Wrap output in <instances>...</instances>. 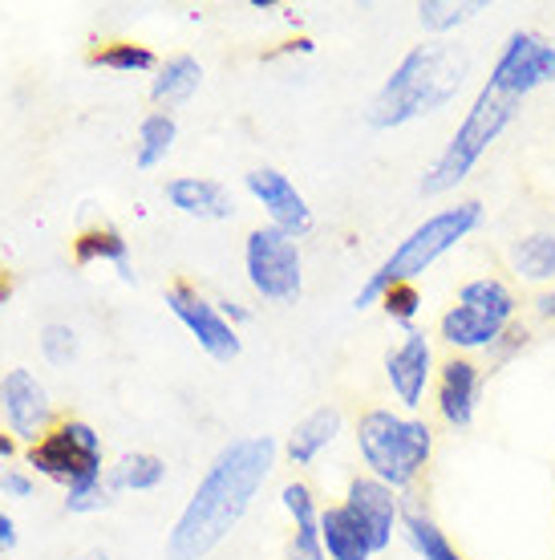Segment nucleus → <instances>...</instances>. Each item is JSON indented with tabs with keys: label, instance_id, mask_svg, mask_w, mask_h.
Returning <instances> with one entry per match:
<instances>
[{
	"label": "nucleus",
	"instance_id": "obj_1",
	"mask_svg": "<svg viewBox=\"0 0 555 560\" xmlns=\"http://www.w3.org/2000/svg\"><path fill=\"white\" fill-rule=\"evenodd\" d=\"M276 463L272 434H244L211 459L194 495L179 512L167 536V560H203L232 536L239 520L248 516L251 500L264 491Z\"/></svg>",
	"mask_w": 555,
	"mask_h": 560
},
{
	"label": "nucleus",
	"instance_id": "obj_2",
	"mask_svg": "<svg viewBox=\"0 0 555 560\" xmlns=\"http://www.w3.org/2000/svg\"><path fill=\"white\" fill-rule=\"evenodd\" d=\"M471 78V57L462 45H454L450 37H434L426 45H414L410 54L393 66L381 90L369 102V127L393 130L405 122H417L426 114H438L442 106L462 94V85Z\"/></svg>",
	"mask_w": 555,
	"mask_h": 560
},
{
	"label": "nucleus",
	"instance_id": "obj_3",
	"mask_svg": "<svg viewBox=\"0 0 555 560\" xmlns=\"http://www.w3.org/2000/svg\"><path fill=\"white\" fill-rule=\"evenodd\" d=\"M479 224H483V203H479V199H462L454 208H438L434 215H426V220L374 268V277L362 284V293H357L353 305L357 308L381 305V296H386L393 284H414V280L422 277L426 268L438 265L450 248H459Z\"/></svg>",
	"mask_w": 555,
	"mask_h": 560
},
{
	"label": "nucleus",
	"instance_id": "obj_4",
	"mask_svg": "<svg viewBox=\"0 0 555 560\" xmlns=\"http://www.w3.org/2000/svg\"><path fill=\"white\" fill-rule=\"evenodd\" d=\"M357 451H362L369 476L381 479L393 491H405L414 488L417 476L430 467L434 431L426 419L374 407L357 419Z\"/></svg>",
	"mask_w": 555,
	"mask_h": 560
},
{
	"label": "nucleus",
	"instance_id": "obj_5",
	"mask_svg": "<svg viewBox=\"0 0 555 560\" xmlns=\"http://www.w3.org/2000/svg\"><path fill=\"white\" fill-rule=\"evenodd\" d=\"M515 110H519V102L503 98V94L483 85L479 98L471 102L467 118L459 122V130L442 147V154L422 175V196H446V191H454L479 167V159L503 139V130L515 122Z\"/></svg>",
	"mask_w": 555,
	"mask_h": 560
},
{
	"label": "nucleus",
	"instance_id": "obj_6",
	"mask_svg": "<svg viewBox=\"0 0 555 560\" xmlns=\"http://www.w3.org/2000/svg\"><path fill=\"white\" fill-rule=\"evenodd\" d=\"M244 272L256 296H264L272 305H288L305 289V256L300 240L264 224L248 232L244 240Z\"/></svg>",
	"mask_w": 555,
	"mask_h": 560
},
{
	"label": "nucleus",
	"instance_id": "obj_7",
	"mask_svg": "<svg viewBox=\"0 0 555 560\" xmlns=\"http://www.w3.org/2000/svg\"><path fill=\"white\" fill-rule=\"evenodd\" d=\"M28 467L37 476L61 483V488H73V483H85V479H102L106 476V467H102V434L82 419L57 422L42 443L28 447Z\"/></svg>",
	"mask_w": 555,
	"mask_h": 560
},
{
	"label": "nucleus",
	"instance_id": "obj_8",
	"mask_svg": "<svg viewBox=\"0 0 555 560\" xmlns=\"http://www.w3.org/2000/svg\"><path fill=\"white\" fill-rule=\"evenodd\" d=\"M547 82H555V45L535 28H515L503 45L499 61L491 66L486 90H495L511 102H523Z\"/></svg>",
	"mask_w": 555,
	"mask_h": 560
},
{
	"label": "nucleus",
	"instance_id": "obj_9",
	"mask_svg": "<svg viewBox=\"0 0 555 560\" xmlns=\"http://www.w3.org/2000/svg\"><path fill=\"white\" fill-rule=\"evenodd\" d=\"M167 308L179 317V325L199 341V350L208 353V358H215V362H236L239 358L244 346H239L236 325L227 322L220 313V305L208 301L199 289H191V284H170Z\"/></svg>",
	"mask_w": 555,
	"mask_h": 560
},
{
	"label": "nucleus",
	"instance_id": "obj_10",
	"mask_svg": "<svg viewBox=\"0 0 555 560\" xmlns=\"http://www.w3.org/2000/svg\"><path fill=\"white\" fill-rule=\"evenodd\" d=\"M0 415L9 422V434H16L21 443H42L45 434L54 431V402L33 370H9L0 378Z\"/></svg>",
	"mask_w": 555,
	"mask_h": 560
},
{
	"label": "nucleus",
	"instance_id": "obj_11",
	"mask_svg": "<svg viewBox=\"0 0 555 560\" xmlns=\"http://www.w3.org/2000/svg\"><path fill=\"white\" fill-rule=\"evenodd\" d=\"M244 187H248V196L268 211V224L280 228V232H288V236H308L312 232V208H308V199L300 196V187L276 167H256L244 175Z\"/></svg>",
	"mask_w": 555,
	"mask_h": 560
},
{
	"label": "nucleus",
	"instance_id": "obj_12",
	"mask_svg": "<svg viewBox=\"0 0 555 560\" xmlns=\"http://www.w3.org/2000/svg\"><path fill=\"white\" fill-rule=\"evenodd\" d=\"M434 374H438L434 346L422 329H410V334L402 337V346H393V350L386 353V382H389V390H393V398H398L405 410L422 407L426 386L434 382Z\"/></svg>",
	"mask_w": 555,
	"mask_h": 560
},
{
	"label": "nucleus",
	"instance_id": "obj_13",
	"mask_svg": "<svg viewBox=\"0 0 555 560\" xmlns=\"http://www.w3.org/2000/svg\"><path fill=\"white\" fill-rule=\"evenodd\" d=\"M341 504L362 520L365 533L374 536L377 552H386V548L393 545V533H398V524H402V500H398V491L386 488V483L374 476H357V479H349Z\"/></svg>",
	"mask_w": 555,
	"mask_h": 560
},
{
	"label": "nucleus",
	"instance_id": "obj_14",
	"mask_svg": "<svg viewBox=\"0 0 555 560\" xmlns=\"http://www.w3.org/2000/svg\"><path fill=\"white\" fill-rule=\"evenodd\" d=\"M479 390H483V370L471 358H450L438 365V415L446 427H471L479 410Z\"/></svg>",
	"mask_w": 555,
	"mask_h": 560
},
{
	"label": "nucleus",
	"instance_id": "obj_15",
	"mask_svg": "<svg viewBox=\"0 0 555 560\" xmlns=\"http://www.w3.org/2000/svg\"><path fill=\"white\" fill-rule=\"evenodd\" d=\"M163 196L175 211L191 215V220H232L236 215V199L220 179L208 175H179L163 187Z\"/></svg>",
	"mask_w": 555,
	"mask_h": 560
},
{
	"label": "nucleus",
	"instance_id": "obj_16",
	"mask_svg": "<svg viewBox=\"0 0 555 560\" xmlns=\"http://www.w3.org/2000/svg\"><path fill=\"white\" fill-rule=\"evenodd\" d=\"M280 504L292 516V545L288 560H324V545H320V508L317 495L308 483L292 479L280 488Z\"/></svg>",
	"mask_w": 555,
	"mask_h": 560
},
{
	"label": "nucleus",
	"instance_id": "obj_17",
	"mask_svg": "<svg viewBox=\"0 0 555 560\" xmlns=\"http://www.w3.org/2000/svg\"><path fill=\"white\" fill-rule=\"evenodd\" d=\"M320 545L324 560H374V536L365 533V524L345 504L320 508Z\"/></svg>",
	"mask_w": 555,
	"mask_h": 560
},
{
	"label": "nucleus",
	"instance_id": "obj_18",
	"mask_svg": "<svg viewBox=\"0 0 555 560\" xmlns=\"http://www.w3.org/2000/svg\"><path fill=\"white\" fill-rule=\"evenodd\" d=\"M507 329H511V325L491 322V317H483V313H474V308L459 305V301L446 308L442 322H438V334H442L446 346H450V350H462V353L495 350Z\"/></svg>",
	"mask_w": 555,
	"mask_h": 560
},
{
	"label": "nucleus",
	"instance_id": "obj_19",
	"mask_svg": "<svg viewBox=\"0 0 555 560\" xmlns=\"http://www.w3.org/2000/svg\"><path fill=\"white\" fill-rule=\"evenodd\" d=\"M341 427H345L341 410H336V407H317L312 415H305V419L292 427V434H288V459L296 463V467H308V463L317 459L320 451L333 447L336 434H341Z\"/></svg>",
	"mask_w": 555,
	"mask_h": 560
},
{
	"label": "nucleus",
	"instance_id": "obj_20",
	"mask_svg": "<svg viewBox=\"0 0 555 560\" xmlns=\"http://www.w3.org/2000/svg\"><path fill=\"white\" fill-rule=\"evenodd\" d=\"M73 260L78 265H114L118 268V277L130 284L134 280V265H130V240L118 232V228L102 224V228H90L82 236L73 240Z\"/></svg>",
	"mask_w": 555,
	"mask_h": 560
},
{
	"label": "nucleus",
	"instance_id": "obj_21",
	"mask_svg": "<svg viewBox=\"0 0 555 560\" xmlns=\"http://www.w3.org/2000/svg\"><path fill=\"white\" fill-rule=\"evenodd\" d=\"M199 82H203V66H199L191 54L167 57V61H163V66L154 70V78H151L154 106H167V110H170V106H182V102L199 90Z\"/></svg>",
	"mask_w": 555,
	"mask_h": 560
},
{
	"label": "nucleus",
	"instance_id": "obj_22",
	"mask_svg": "<svg viewBox=\"0 0 555 560\" xmlns=\"http://www.w3.org/2000/svg\"><path fill=\"white\" fill-rule=\"evenodd\" d=\"M459 305L474 308V313H483V317H491V322H499V325H511L515 313H519V301H515L511 284L499 277L467 280L459 289Z\"/></svg>",
	"mask_w": 555,
	"mask_h": 560
},
{
	"label": "nucleus",
	"instance_id": "obj_23",
	"mask_svg": "<svg viewBox=\"0 0 555 560\" xmlns=\"http://www.w3.org/2000/svg\"><path fill=\"white\" fill-rule=\"evenodd\" d=\"M511 272L528 284L555 280V232H528L511 244Z\"/></svg>",
	"mask_w": 555,
	"mask_h": 560
},
{
	"label": "nucleus",
	"instance_id": "obj_24",
	"mask_svg": "<svg viewBox=\"0 0 555 560\" xmlns=\"http://www.w3.org/2000/svg\"><path fill=\"white\" fill-rule=\"evenodd\" d=\"M167 479V459H158L151 451H134L106 467V483L110 491H154Z\"/></svg>",
	"mask_w": 555,
	"mask_h": 560
},
{
	"label": "nucleus",
	"instance_id": "obj_25",
	"mask_svg": "<svg viewBox=\"0 0 555 560\" xmlns=\"http://www.w3.org/2000/svg\"><path fill=\"white\" fill-rule=\"evenodd\" d=\"M175 139H179V122H175L167 110L146 114L139 127V151H134V163H139L142 171L167 163V154L175 151Z\"/></svg>",
	"mask_w": 555,
	"mask_h": 560
},
{
	"label": "nucleus",
	"instance_id": "obj_26",
	"mask_svg": "<svg viewBox=\"0 0 555 560\" xmlns=\"http://www.w3.org/2000/svg\"><path fill=\"white\" fill-rule=\"evenodd\" d=\"M402 533L422 560H462L459 548L446 540V533L426 512H402Z\"/></svg>",
	"mask_w": 555,
	"mask_h": 560
},
{
	"label": "nucleus",
	"instance_id": "obj_27",
	"mask_svg": "<svg viewBox=\"0 0 555 560\" xmlns=\"http://www.w3.org/2000/svg\"><path fill=\"white\" fill-rule=\"evenodd\" d=\"M90 66L97 70H110V73H151L158 70V61L146 45H134V42H110L102 45L94 57H90Z\"/></svg>",
	"mask_w": 555,
	"mask_h": 560
},
{
	"label": "nucleus",
	"instance_id": "obj_28",
	"mask_svg": "<svg viewBox=\"0 0 555 560\" xmlns=\"http://www.w3.org/2000/svg\"><path fill=\"white\" fill-rule=\"evenodd\" d=\"M483 4H454V0H426V4H417V21L426 33L434 37H446V33H454L462 21H471Z\"/></svg>",
	"mask_w": 555,
	"mask_h": 560
},
{
	"label": "nucleus",
	"instance_id": "obj_29",
	"mask_svg": "<svg viewBox=\"0 0 555 560\" xmlns=\"http://www.w3.org/2000/svg\"><path fill=\"white\" fill-rule=\"evenodd\" d=\"M110 483L106 476L102 479H85V483H73L66 488V512L70 516H90V512H102V508H110Z\"/></svg>",
	"mask_w": 555,
	"mask_h": 560
},
{
	"label": "nucleus",
	"instance_id": "obj_30",
	"mask_svg": "<svg viewBox=\"0 0 555 560\" xmlns=\"http://www.w3.org/2000/svg\"><path fill=\"white\" fill-rule=\"evenodd\" d=\"M381 308H386L389 322L402 325L405 334H410L417 322V313H422V293H417V284H393V289L381 296Z\"/></svg>",
	"mask_w": 555,
	"mask_h": 560
},
{
	"label": "nucleus",
	"instance_id": "obj_31",
	"mask_svg": "<svg viewBox=\"0 0 555 560\" xmlns=\"http://www.w3.org/2000/svg\"><path fill=\"white\" fill-rule=\"evenodd\" d=\"M42 353L49 365H70L78 358V334H73L70 325H45L42 329Z\"/></svg>",
	"mask_w": 555,
	"mask_h": 560
},
{
	"label": "nucleus",
	"instance_id": "obj_32",
	"mask_svg": "<svg viewBox=\"0 0 555 560\" xmlns=\"http://www.w3.org/2000/svg\"><path fill=\"white\" fill-rule=\"evenodd\" d=\"M33 488H37V483H33V476H25V471H4V476H0V491H4L9 500H28Z\"/></svg>",
	"mask_w": 555,
	"mask_h": 560
},
{
	"label": "nucleus",
	"instance_id": "obj_33",
	"mask_svg": "<svg viewBox=\"0 0 555 560\" xmlns=\"http://www.w3.org/2000/svg\"><path fill=\"white\" fill-rule=\"evenodd\" d=\"M13 548H16V524H13V516L0 512V557L13 552Z\"/></svg>",
	"mask_w": 555,
	"mask_h": 560
},
{
	"label": "nucleus",
	"instance_id": "obj_34",
	"mask_svg": "<svg viewBox=\"0 0 555 560\" xmlns=\"http://www.w3.org/2000/svg\"><path fill=\"white\" fill-rule=\"evenodd\" d=\"M535 317H540V322H555V289H543V293L535 296Z\"/></svg>",
	"mask_w": 555,
	"mask_h": 560
},
{
	"label": "nucleus",
	"instance_id": "obj_35",
	"mask_svg": "<svg viewBox=\"0 0 555 560\" xmlns=\"http://www.w3.org/2000/svg\"><path fill=\"white\" fill-rule=\"evenodd\" d=\"M215 305H220V313H223V317H227L232 325H236V322H248V308H239L236 301H215Z\"/></svg>",
	"mask_w": 555,
	"mask_h": 560
},
{
	"label": "nucleus",
	"instance_id": "obj_36",
	"mask_svg": "<svg viewBox=\"0 0 555 560\" xmlns=\"http://www.w3.org/2000/svg\"><path fill=\"white\" fill-rule=\"evenodd\" d=\"M13 451H16L13 439H9V434H0V459H13Z\"/></svg>",
	"mask_w": 555,
	"mask_h": 560
},
{
	"label": "nucleus",
	"instance_id": "obj_37",
	"mask_svg": "<svg viewBox=\"0 0 555 560\" xmlns=\"http://www.w3.org/2000/svg\"><path fill=\"white\" fill-rule=\"evenodd\" d=\"M97 560H106V557H97Z\"/></svg>",
	"mask_w": 555,
	"mask_h": 560
}]
</instances>
